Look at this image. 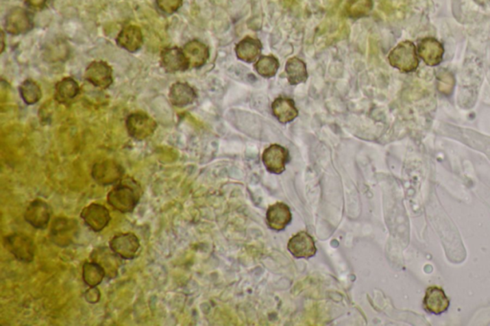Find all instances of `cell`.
<instances>
[{"label":"cell","instance_id":"5bb4252c","mask_svg":"<svg viewBox=\"0 0 490 326\" xmlns=\"http://www.w3.org/2000/svg\"><path fill=\"white\" fill-rule=\"evenodd\" d=\"M287 250L298 260L300 258L308 260L315 257L317 253L315 239L306 231H299L295 236H292L287 244Z\"/></svg>","mask_w":490,"mask_h":326},{"label":"cell","instance_id":"ffe728a7","mask_svg":"<svg viewBox=\"0 0 490 326\" xmlns=\"http://www.w3.org/2000/svg\"><path fill=\"white\" fill-rule=\"evenodd\" d=\"M271 110L273 116L282 125L293 122L299 115L295 103L286 97H280L273 101Z\"/></svg>","mask_w":490,"mask_h":326},{"label":"cell","instance_id":"30bf717a","mask_svg":"<svg viewBox=\"0 0 490 326\" xmlns=\"http://www.w3.org/2000/svg\"><path fill=\"white\" fill-rule=\"evenodd\" d=\"M81 218L91 231L100 233L108 226L111 217L107 207L93 203L82 211Z\"/></svg>","mask_w":490,"mask_h":326},{"label":"cell","instance_id":"7402d4cb","mask_svg":"<svg viewBox=\"0 0 490 326\" xmlns=\"http://www.w3.org/2000/svg\"><path fill=\"white\" fill-rule=\"evenodd\" d=\"M197 99L195 89L187 83H175L169 92V100L176 108H185L192 105Z\"/></svg>","mask_w":490,"mask_h":326},{"label":"cell","instance_id":"4fadbf2b","mask_svg":"<svg viewBox=\"0 0 490 326\" xmlns=\"http://www.w3.org/2000/svg\"><path fill=\"white\" fill-rule=\"evenodd\" d=\"M120 257L110 248L98 247L94 249L90 255L91 262H96L103 268L106 273V277L108 279H115L118 276V272L122 262H121Z\"/></svg>","mask_w":490,"mask_h":326},{"label":"cell","instance_id":"f546056e","mask_svg":"<svg viewBox=\"0 0 490 326\" xmlns=\"http://www.w3.org/2000/svg\"><path fill=\"white\" fill-rule=\"evenodd\" d=\"M437 82H438V90L445 96H450L455 86V78L454 75L448 70L441 69L437 73Z\"/></svg>","mask_w":490,"mask_h":326},{"label":"cell","instance_id":"8992f818","mask_svg":"<svg viewBox=\"0 0 490 326\" xmlns=\"http://www.w3.org/2000/svg\"><path fill=\"white\" fill-rule=\"evenodd\" d=\"M125 170L122 165L113 160H105L94 164L91 176L99 186L107 187L117 184L123 179Z\"/></svg>","mask_w":490,"mask_h":326},{"label":"cell","instance_id":"cb8c5ba5","mask_svg":"<svg viewBox=\"0 0 490 326\" xmlns=\"http://www.w3.org/2000/svg\"><path fill=\"white\" fill-rule=\"evenodd\" d=\"M78 83L72 78H64L55 86V100L62 105H69L79 95Z\"/></svg>","mask_w":490,"mask_h":326},{"label":"cell","instance_id":"d6a6232c","mask_svg":"<svg viewBox=\"0 0 490 326\" xmlns=\"http://www.w3.org/2000/svg\"><path fill=\"white\" fill-rule=\"evenodd\" d=\"M47 0H26V5L29 8L40 10L47 5Z\"/></svg>","mask_w":490,"mask_h":326},{"label":"cell","instance_id":"6da1fadb","mask_svg":"<svg viewBox=\"0 0 490 326\" xmlns=\"http://www.w3.org/2000/svg\"><path fill=\"white\" fill-rule=\"evenodd\" d=\"M142 188L134 178L122 179L108 192V205L122 214L134 211L142 197Z\"/></svg>","mask_w":490,"mask_h":326},{"label":"cell","instance_id":"52a82bcc","mask_svg":"<svg viewBox=\"0 0 490 326\" xmlns=\"http://www.w3.org/2000/svg\"><path fill=\"white\" fill-rule=\"evenodd\" d=\"M125 127L132 139L144 141L153 136L158 129V123L145 113H132L127 118Z\"/></svg>","mask_w":490,"mask_h":326},{"label":"cell","instance_id":"836d02e7","mask_svg":"<svg viewBox=\"0 0 490 326\" xmlns=\"http://www.w3.org/2000/svg\"><path fill=\"white\" fill-rule=\"evenodd\" d=\"M5 38H4V32L2 31L1 32V42H2V47H1V53H3V51L5 49Z\"/></svg>","mask_w":490,"mask_h":326},{"label":"cell","instance_id":"277c9868","mask_svg":"<svg viewBox=\"0 0 490 326\" xmlns=\"http://www.w3.org/2000/svg\"><path fill=\"white\" fill-rule=\"evenodd\" d=\"M79 231L78 221L69 217H58L50 230V240L59 247H69L78 238Z\"/></svg>","mask_w":490,"mask_h":326},{"label":"cell","instance_id":"7a4b0ae2","mask_svg":"<svg viewBox=\"0 0 490 326\" xmlns=\"http://www.w3.org/2000/svg\"><path fill=\"white\" fill-rule=\"evenodd\" d=\"M388 60L393 67L403 73L415 71L419 64L417 48L414 43L409 40H404L393 48L389 54Z\"/></svg>","mask_w":490,"mask_h":326},{"label":"cell","instance_id":"7c38bea8","mask_svg":"<svg viewBox=\"0 0 490 326\" xmlns=\"http://www.w3.org/2000/svg\"><path fill=\"white\" fill-rule=\"evenodd\" d=\"M84 79L99 89H108L113 83L112 68L107 62H93L84 71Z\"/></svg>","mask_w":490,"mask_h":326},{"label":"cell","instance_id":"ba28073f","mask_svg":"<svg viewBox=\"0 0 490 326\" xmlns=\"http://www.w3.org/2000/svg\"><path fill=\"white\" fill-rule=\"evenodd\" d=\"M110 248L125 260H132L138 255L140 241L132 233L116 234L110 241Z\"/></svg>","mask_w":490,"mask_h":326},{"label":"cell","instance_id":"e0dca14e","mask_svg":"<svg viewBox=\"0 0 490 326\" xmlns=\"http://www.w3.org/2000/svg\"><path fill=\"white\" fill-rule=\"evenodd\" d=\"M118 47L130 53H136L143 47L144 37L138 26L127 25L121 30L116 38Z\"/></svg>","mask_w":490,"mask_h":326},{"label":"cell","instance_id":"9a60e30c","mask_svg":"<svg viewBox=\"0 0 490 326\" xmlns=\"http://www.w3.org/2000/svg\"><path fill=\"white\" fill-rule=\"evenodd\" d=\"M160 65L167 73L175 74L189 69L182 48L167 47L161 51Z\"/></svg>","mask_w":490,"mask_h":326},{"label":"cell","instance_id":"44dd1931","mask_svg":"<svg viewBox=\"0 0 490 326\" xmlns=\"http://www.w3.org/2000/svg\"><path fill=\"white\" fill-rule=\"evenodd\" d=\"M424 305L427 312L434 314V315H441L448 311L450 301L443 289L433 286L427 289Z\"/></svg>","mask_w":490,"mask_h":326},{"label":"cell","instance_id":"d4e9b609","mask_svg":"<svg viewBox=\"0 0 490 326\" xmlns=\"http://www.w3.org/2000/svg\"><path fill=\"white\" fill-rule=\"evenodd\" d=\"M286 73L289 83L291 86H298V84L306 83L308 78L305 62L299 58H291L287 60Z\"/></svg>","mask_w":490,"mask_h":326},{"label":"cell","instance_id":"9c48e42d","mask_svg":"<svg viewBox=\"0 0 490 326\" xmlns=\"http://www.w3.org/2000/svg\"><path fill=\"white\" fill-rule=\"evenodd\" d=\"M52 210L45 200L38 199L31 202L24 212V219L37 230H45L47 228L51 219Z\"/></svg>","mask_w":490,"mask_h":326},{"label":"cell","instance_id":"f1b7e54d","mask_svg":"<svg viewBox=\"0 0 490 326\" xmlns=\"http://www.w3.org/2000/svg\"><path fill=\"white\" fill-rule=\"evenodd\" d=\"M373 7V0H347L346 12L351 18H365L370 14Z\"/></svg>","mask_w":490,"mask_h":326},{"label":"cell","instance_id":"484cf974","mask_svg":"<svg viewBox=\"0 0 490 326\" xmlns=\"http://www.w3.org/2000/svg\"><path fill=\"white\" fill-rule=\"evenodd\" d=\"M106 273L96 262H86L83 266V280L89 287H97L105 279Z\"/></svg>","mask_w":490,"mask_h":326},{"label":"cell","instance_id":"3957f363","mask_svg":"<svg viewBox=\"0 0 490 326\" xmlns=\"http://www.w3.org/2000/svg\"><path fill=\"white\" fill-rule=\"evenodd\" d=\"M4 248L19 262L31 263L35 258L36 246L26 234L14 233L4 236Z\"/></svg>","mask_w":490,"mask_h":326},{"label":"cell","instance_id":"ac0fdd59","mask_svg":"<svg viewBox=\"0 0 490 326\" xmlns=\"http://www.w3.org/2000/svg\"><path fill=\"white\" fill-rule=\"evenodd\" d=\"M417 53L427 65L437 66L443 62L444 48L436 38H426L419 42Z\"/></svg>","mask_w":490,"mask_h":326},{"label":"cell","instance_id":"603a6c76","mask_svg":"<svg viewBox=\"0 0 490 326\" xmlns=\"http://www.w3.org/2000/svg\"><path fill=\"white\" fill-rule=\"evenodd\" d=\"M262 45L257 38L246 37L236 45V58L241 62L252 64L260 57Z\"/></svg>","mask_w":490,"mask_h":326},{"label":"cell","instance_id":"d6986e66","mask_svg":"<svg viewBox=\"0 0 490 326\" xmlns=\"http://www.w3.org/2000/svg\"><path fill=\"white\" fill-rule=\"evenodd\" d=\"M189 69H197L204 66L209 59V48L200 40H193L182 47Z\"/></svg>","mask_w":490,"mask_h":326},{"label":"cell","instance_id":"1f68e13d","mask_svg":"<svg viewBox=\"0 0 490 326\" xmlns=\"http://www.w3.org/2000/svg\"><path fill=\"white\" fill-rule=\"evenodd\" d=\"M100 299L101 292L97 287H89V289L86 290V293H84V299H86L88 303H97L99 301H100Z\"/></svg>","mask_w":490,"mask_h":326},{"label":"cell","instance_id":"8fae6325","mask_svg":"<svg viewBox=\"0 0 490 326\" xmlns=\"http://www.w3.org/2000/svg\"><path fill=\"white\" fill-rule=\"evenodd\" d=\"M267 171L273 175H282L289 162V151L280 145H271L265 149L262 157Z\"/></svg>","mask_w":490,"mask_h":326},{"label":"cell","instance_id":"4316f807","mask_svg":"<svg viewBox=\"0 0 490 326\" xmlns=\"http://www.w3.org/2000/svg\"><path fill=\"white\" fill-rule=\"evenodd\" d=\"M19 93L24 103L28 105H36L42 96L40 86L32 79H26L21 84Z\"/></svg>","mask_w":490,"mask_h":326},{"label":"cell","instance_id":"2e32d148","mask_svg":"<svg viewBox=\"0 0 490 326\" xmlns=\"http://www.w3.org/2000/svg\"><path fill=\"white\" fill-rule=\"evenodd\" d=\"M292 214L286 204L282 202L275 203L267 212V224L269 229L275 231L286 230L291 223Z\"/></svg>","mask_w":490,"mask_h":326},{"label":"cell","instance_id":"5b68a950","mask_svg":"<svg viewBox=\"0 0 490 326\" xmlns=\"http://www.w3.org/2000/svg\"><path fill=\"white\" fill-rule=\"evenodd\" d=\"M34 21L32 14L23 7H13L10 9L4 19V30L9 35L19 36L32 30Z\"/></svg>","mask_w":490,"mask_h":326},{"label":"cell","instance_id":"4dcf8cb0","mask_svg":"<svg viewBox=\"0 0 490 326\" xmlns=\"http://www.w3.org/2000/svg\"><path fill=\"white\" fill-rule=\"evenodd\" d=\"M156 3L161 13L171 16L182 7L183 0H156Z\"/></svg>","mask_w":490,"mask_h":326},{"label":"cell","instance_id":"83f0119b","mask_svg":"<svg viewBox=\"0 0 490 326\" xmlns=\"http://www.w3.org/2000/svg\"><path fill=\"white\" fill-rule=\"evenodd\" d=\"M254 67L257 73L260 76L270 79L277 74L280 67L279 60L273 55H260Z\"/></svg>","mask_w":490,"mask_h":326}]
</instances>
